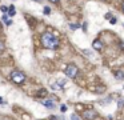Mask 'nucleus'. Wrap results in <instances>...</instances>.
Returning <instances> with one entry per match:
<instances>
[{"label": "nucleus", "instance_id": "f257e3e1", "mask_svg": "<svg viewBox=\"0 0 124 120\" xmlns=\"http://www.w3.org/2000/svg\"><path fill=\"white\" fill-rule=\"evenodd\" d=\"M41 44H43L44 48H48V50H56L59 47V39H57L55 35L50 32H45L41 35Z\"/></svg>", "mask_w": 124, "mask_h": 120}, {"label": "nucleus", "instance_id": "f03ea898", "mask_svg": "<svg viewBox=\"0 0 124 120\" xmlns=\"http://www.w3.org/2000/svg\"><path fill=\"white\" fill-rule=\"evenodd\" d=\"M10 79L16 84H23L25 81V75L20 71H12L10 75Z\"/></svg>", "mask_w": 124, "mask_h": 120}, {"label": "nucleus", "instance_id": "7ed1b4c3", "mask_svg": "<svg viewBox=\"0 0 124 120\" xmlns=\"http://www.w3.org/2000/svg\"><path fill=\"white\" fill-rule=\"evenodd\" d=\"M65 75L68 77H76L77 75V67L75 64H69V65L65 67Z\"/></svg>", "mask_w": 124, "mask_h": 120}, {"label": "nucleus", "instance_id": "20e7f679", "mask_svg": "<svg viewBox=\"0 0 124 120\" xmlns=\"http://www.w3.org/2000/svg\"><path fill=\"white\" fill-rule=\"evenodd\" d=\"M97 116V112L95 110H85L83 112V117L87 120H95Z\"/></svg>", "mask_w": 124, "mask_h": 120}, {"label": "nucleus", "instance_id": "39448f33", "mask_svg": "<svg viewBox=\"0 0 124 120\" xmlns=\"http://www.w3.org/2000/svg\"><path fill=\"white\" fill-rule=\"evenodd\" d=\"M92 47H94V50L95 51H101L103 50V43H101L99 39L94 40V43H92Z\"/></svg>", "mask_w": 124, "mask_h": 120}, {"label": "nucleus", "instance_id": "423d86ee", "mask_svg": "<svg viewBox=\"0 0 124 120\" xmlns=\"http://www.w3.org/2000/svg\"><path fill=\"white\" fill-rule=\"evenodd\" d=\"M40 103L43 104V105H45V107H48V108H54V101H52V100H40Z\"/></svg>", "mask_w": 124, "mask_h": 120}, {"label": "nucleus", "instance_id": "0eeeda50", "mask_svg": "<svg viewBox=\"0 0 124 120\" xmlns=\"http://www.w3.org/2000/svg\"><path fill=\"white\" fill-rule=\"evenodd\" d=\"M115 77H116L117 80H123L124 79V72H121V71H117V72L115 73Z\"/></svg>", "mask_w": 124, "mask_h": 120}, {"label": "nucleus", "instance_id": "6e6552de", "mask_svg": "<svg viewBox=\"0 0 124 120\" xmlns=\"http://www.w3.org/2000/svg\"><path fill=\"white\" fill-rule=\"evenodd\" d=\"M47 95H48V92H47V90H44V88L37 92V96L39 97H44V96H47Z\"/></svg>", "mask_w": 124, "mask_h": 120}, {"label": "nucleus", "instance_id": "1a4fd4ad", "mask_svg": "<svg viewBox=\"0 0 124 120\" xmlns=\"http://www.w3.org/2000/svg\"><path fill=\"white\" fill-rule=\"evenodd\" d=\"M8 15H10V16H15V7L14 5H11L10 8H8Z\"/></svg>", "mask_w": 124, "mask_h": 120}, {"label": "nucleus", "instance_id": "9d476101", "mask_svg": "<svg viewBox=\"0 0 124 120\" xmlns=\"http://www.w3.org/2000/svg\"><path fill=\"white\" fill-rule=\"evenodd\" d=\"M3 20L5 21V24H7V25H12V21H11V20H8V15H4Z\"/></svg>", "mask_w": 124, "mask_h": 120}, {"label": "nucleus", "instance_id": "9b49d317", "mask_svg": "<svg viewBox=\"0 0 124 120\" xmlns=\"http://www.w3.org/2000/svg\"><path fill=\"white\" fill-rule=\"evenodd\" d=\"M95 91H96L97 93H103L104 92V87L103 85H97L96 88H95Z\"/></svg>", "mask_w": 124, "mask_h": 120}, {"label": "nucleus", "instance_id": "f8f14e48", "mask_svg": "<svg viewBox=\"0 0 124 120\" xmlns=\"http://www.w3.org/2000/svg\"><path fill=\"white\" fill-rule=\"evenodd\" d=\"M65 83H67V81H65V80H63V79L57 80V85H59V87H61V85H65Z\"/></svg>", "mask_w": 124, "mask_h": 120}, {"label": "nucleus", "instance_id": "ddd939ff", "mask_svg": "<svg viewBox=\"0 0 124 120\" xmlns=\"http://www.w3.org/2000/svg\"><path fill=\"white\" fill-rule=\"evenodd\" d=\"M109 101H111V99H109V97H107V99H103V101H100V104H101V105H104V104H108Z\"/></svg>", "mask_w": 124, "mask_h": 120}, {"label": "nucleus", "instance_id": "4468645a", "mask_svg": "<svg viewBox=\"0 0 124 120\" xmlns=\"http://www.w3.org/2000/svg\"><path fill=\"white\" fill-rule=\"evenodd\" d=\"M69 28L72 31H76L77 28H79V25H77V24H69Z\"/></svg>", "mask_w": 124, "mask_h": 120}, {"label": "nucleus", "instance_id": "2eb2a0df", "mask_svg": "<svg viewBox=\"0 0 124 120\" xmlns=\"http://www.w3.org/2000/svg\"><path fill=\"white\" fill-rule=\"evenodd\" d=\"M71 120H80V119H79V116H77L76 113H72L71 115Z\"/></svg>", "mask_w": 124, "mask_h": 120}, {"label": "nucleus", "instance_id": "dca6fc26", "mask_svg": "<svg viewBox=\"0 0 124 120\" xmlns=\"http://www.w3.org/2000/svg\"><path fill=\"white\" fill-rule=\"evenodd\" d=\"M81 28H83V31H84V32L87 31V28H88V24H87V21H85V23H83V25H81Z\"/></svg>", "mask_w": 124, "mask_h": 120}, {"label": "nucleus", "instance_id": "f3484780", "mask_svg": "<svg viewBox=\"0 0 124 120\" xmlns=\"http://www.w3.org/2000/svg\"><path fill=\"white\" fill-rule=\"evenodd\" d=\"M60 111H61V112L64 113V112H65V111H67V105H64V104H63V105L60 107Z\"/></svg>", "mask_w": 124, "mask_h": 120}, {"label": "nucleus", "instance_id": "a211bd4d", "mask_svg": "<svg viewBox=\"0 0 124 120\" xmlns=\"http://www.w3.org/2000/svg\"><path fill=\"white\" fill-rule=\"evenodd\" d=\"M50 12H51V10H50V8H48V7H44V13H45V15H48Z\"/></svg>", "mask_w": 124, "mask_h": 120}, {"label": "nucleus", "instance_id": "6ab92c4d", "mask_svg": "<svg viewBox=\"0 0 124 120\" xmlns=\"http://www.w3.org/2000/svg\"><path fill=\"white\" fill-rule=\"evenodd\" d=\"M104 17H105V19H111V17H112V13H105V15H104Z\"/></svg>", "mask_w": 124, "mask_h": 120}, {"label": "nucleus", "instance_id": "aec40b11", "mask_svg": "<svg viewBox=\"0 0 124 120\" xmlns=\"http://www.w3.org/2000/svg\"><path fill=\"white\" fill-rule=\"evenodd\" d=\"M52 88H55V90H60V87H59V85H57V84L56 83H52Z\"/></svg>", "mask_w": 124, "mask_h": 120}, {"label": "nucleus", "instance_id": "412c9836", "mask_svg": "<svg viewBox=\"0 0 124 120\" xmlns=\"http://www.w3.org/2000/svg\"><path fill=\"white\" fill-rule=\"evenodd\" d=\"M1 51H4V43L3 41H0V52H1Z\"/></svg>", "mask_w": 124, "mask_h": 120}, {"label": "nucleus", "instance_id": "4be33fe9", "mask_svg": "<svg viewBox=\"0 0 124 120\" xmlns=\"http://www.w3.org/2000/svg\"><path fill=\"white\" fill-rule=\"evenodd\" d=\"M109 21H111V24H115V23L117 21V20L115 19V17H111V19H109Z\"/></svg>", "mask_w": 124, "mask_h": 120}, {"label": "nucleus", "instance_id": "5701e85b", "mask_svg": "<svg viewBox=\"0 0 124 120\" xmlns=\"http://www.w3.org/2000/svg\"><path fill=\"white\" fill-rule=\"evenodd\" d=\"M83 52L85 53V55H88V56H91V55H92V53H91V51H87V50H84Z\"/></svg>", "mask_w": 124, "mask_h": 120}, {"label": "nucleus", "instance_id": "b1692460", "mask_svg": "<svg viewBox=\"0 0 124 120\" xmlns=\"http://www.w3.org/2000/svg\"><path fill=\"white\" fill-rule=\"evenodd\" d=\"M1 11H3V12H7L8 8H7V7H1Z\"/></svg>", "mask_w": 124, "mask_h": 120}, {"label": "nucleus", "instance_id": "393cba45", "mask_svg": "<svg viewBox=\"0 0 124 120\" xmlns=\"http://www.w3.org/2000/svg\"><path fill=\"white\" fill-rule=\"evenodd\" d=\"M0 104H5V100H4L3 97H0Z\"/></svg>", "mask_w": 124, "mask_h": 120}, {"label": "nucleus", "instance_id": "a878e982", "mask_svg": "<svg viewBox=\"0 0 124 120\" xmlns=\"http://www.w3.org/2000/svg\"><path fill=\"white\" fill-rule=\"evenodd\" d=\"M50 120H59V119H57L56 116H51V117H50Z\"/></svg>", "mask_w": 124, "mask_h": 120}, {"label": "nucleus", "instance_id": "bb28decb", "mask_svg": "<svg viewBox=\"0 0 124 120\" xmlns=\"http://www.w3.org/2000/svg\"><path fill=\"white\" fill-rule=\"evenodd\" d=\"M51 3H59V0H50Z\"/></svg>", "mask_w": 124, "mask_h": 120}, {"label": "nucleus", "instance_id": "cd10ccee", "mask_svg": "<svg viewBox=\"0 0 124 120\" xmlns=\"http://www.w3.org/2000/svg\"><path fill=\"white\" fill-rule=\"evenodd\" d=\"M34 1H37V3H41V0H34Z\"/></svg>", "mask_w": 124, "mask_h": 120}, {"label": "nucleus", "instance_id": "c85d7f7f", "mask_svg": "<svg viewBox=\"0 0 124 120\" xmlns=\"http://www.w3.org/2000/svg\"><path fill=\"white\" fill-rule=\"evenodd\" d=\"M121 8H123V11H124V3H123V4H121Z\"/></svg>", "mask_w": 124, "mask_h": 120}]
</instances>
